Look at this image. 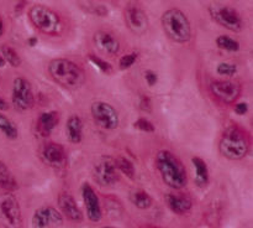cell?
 Here are the masks:
<instances>
[{"mask_svg": "<svg viewBox=\"0 0 253 228\" xmlns=\"http://www.w3.org/2000/svg\"><path fill=\"white\" fill-rule=\"evenodd\" d=\"M19 185H17L16 178L12 176L11 171L9 170L5 163L0 161V188L4 192H14L17 190Z\"/></svg>", "mask_w": 253, "mask_h": 228, "instance_id": "23", "label": "cell"}, {"mask_svg": "<svg viewBox=\"0 0 253 228\" xmlns=\"http://www.w3.org/2000/svg\"><path fill=\"white\" fill-rule=\"evenodd\" d=\"M143 76H145V79L146 82H147L148 86L153 87L158 82L157 73H156L155 71H152V69H146V71L143 72Z\"/></svg>", "mask_w": 253, "mask_h": 228, "instance_id": "32", "label": "cell"}, {"mask_svg": "<svg viewBox=\"0 0 253 228\" xmlns=\"http://www.w3.org/2000/svg\"><path fill=\"white\" fill-rule=\"evenodd\" d=\"M90 114L96 125L105 130H115L120 124L119 112L108 102H93L90 106Z\"/></svg>", "mask_w": 253, "mask_h": 228, "instance_id": "7", "label": "cell"}, {"mask_svg": "<svg viewBox=\"0 0 253 228\" xmlns=\"http://www.w3.org/2000/svg\"><path fill=\"white\" fill-rule=\"evenodd\" d=\"M29 19L40 32L48 36H58L63 30L59 15L46 5H32L29 10Z\"/></svg>", "mask_w": 253, "mask_h": 228, "instance_id": "5", "label": "cell"}, {"mask_svg": "<svg viewBox=\"0 0 253 228\" xmlns=\"http://www.w3.org/2000/svg\"><path fill=\"white\" fill-rule=\"evenodd\" d=\"M250 140L245 131L237 126H230L222 133L219 151L227 160H242L250 151Z\"/></svg>", "mask_w": 253, "mask_h": 228, "instance_id": "4", "label": "cell"}, {"mask_svg": "<svg viewBox=\"0 0 253 228\" xmlns=\"http://www.w3.org/2000/svg\"><path fill=\"white\" fill-rule=\"evenodd\" d=\"M66 135L72 144H79L83 140V120L78 114H72L67 119Z\"/></svg>", "mask_w": 253, "mask_h": 228, "instance_id": "20", "label": "cell"}, {"mask_svg": "<svg viewBox=\"0 0 253 228\" xmlns=\"http://www.w3.org/2000/svg\"><path fill=\"white\" fill-rule=\"evenodd\" d=\"M116 166H118L119 172H123L130 180H133L136 176V169L135 165L132 164V161L128 160L126 156H119L115 159Z\"/></svg>", "mask_w": 253, "mask_h": 228, "instance_id": "25", "label": "cell"}, {"mask_svg": "<svg viewBox=\"0 0 253 228\" xmlns=\"http://www.w3.org/2000/svg\"><path fill=\"white\" fill-rule=\"evenodd\" d=\"M138 104H140V109L143 112H151V109H152V102H151V98L148 96H145V94L140 97Z\"/></svg>", "mask_w": 253, "mask_h": 228, "instance_id": "33", "label": "cell"}, {"mask_svg": "<svg viewBox=\"0 0 253 228\" xmlns=\"http://www.w3.org/2000/svg\"><path fill=\"white\" fill-rule=\"evenodd\" d=\"M103 228H116V227H113V226H105V227H103Z\"/></svg>", "mask_w": 253, "mask_h": 228, "instance_id": "39", "label": "cell"}, {"mask_svg": "<svg viewBox=\"0 0 253 228\" xmlns=\"http://www.w3.org/2000/svg\"><path fill=\"white\" fill-rule=\"evenodd\" d=\"M124 19H125L126 26L128 27L132 34L145 35L148 30V17L146 11L136 4H130L126 6L124 11Z\"/></svg>", "mask_w": 253, "mask_h": 228, "instance_id": "11", "label": "cell"}, {"mask_svg": "<svg viewBox=\"0 0 253 228\" xmlns=\"http://www.w3.org/2000/svg\"><path fill=\"white\" fill-rule=\"evenodd\" d=\"M128 198H130V202L138 210H148L153 205V198L151 197L150 193L146 192L145 190H141V188L131 191Z\"/></svg>", "mask_w": 253, "mask_h": 228, "instance_id": "22", "label": "cell"}, {"mask_svg": "<svg viewBox=\"0 0 253 228\" xmlns=\"http://www.w3.org/2000/svg\"><path fill=\"white\" fill-rule=\"evenodd\" d=\"M210 91L221 103L232 104L241 94V86L234 81H214L210 83Z\"/></svg>", "mask_w": 253, "mask_h": 228, "instance_id": "13", "label": "cell"}, {"mask_svg": "<svg viewBox=\"0 0 253 228\" xmlns=\"http://www.w3.org/2000/svg\"><path fill=\"white\" fill-rule=\"evenodd\" d=\"M49 77L67 89H77L83 86L85 81V74L83 69L76 63L67 58L52 59L47 67Z\"/></svg>", "mask_w": 253, "mask_h": 228, "instance_id": "2", "label": "cell"}, {"mask_svg": "<svg viewBox=\"0 0 253 228\" xmlns=\"http://www.w3.org/2000/svg\"><path fill=\"white\" fill-rule=\"evenodd\" d=\"M11 102L19 112H26L34 106L35 97L31 83L24 77H16L12 82Z\"/></svg>", "mask_w": 253, "mask_h": 228, "instance_id": "9", "label": "cell"}, {"mask_svg": "<svg viewBox=\"0 0 253 228\" xmlns=\"http://www.w3.org/2000/svg\"><path fill=\"white\" fill-rule=\"evenodd\" d=\"M81 190L84 207H85V215L88 220L94 223L100 222L101 218H103V210H101L100 200H99L95 190L88 182H84L82 185Z\"/></svg>", "mask_w": 253, "mask_h": 228, "instance_id": "12", "label": "cell"}, {"mask_svg": "<svg viewBox=\"0 0 253 228\" xmlns=\"http://www.w3.org/2000/svg\"><path fill=\"white\" fill-rule=\"evenodd\" d=\"M166 203H167L168 208L178 216L185 215L193 207L192 198L184 193H167Z\"/></svg>", "mask_w": 253, "mask_h": 228, "instance_id": "18", "label": "cell"}, {"mask_svg": "<svg viewBox=\"0 0 253 228\" xmlns=\"http://www.w3.org/2000/svg\"><path fill=\"white\" fill-rule=\"evenodd\" d=\"M59 123V114L56 111L43 112L39 115L36 121V130L42 138L49 136L52 131L56 129V126Z\"/></svg>", "mask_w": 253, "mask_h": 228, "instance_id": "19", "label": "cell"}, {"mask_svg": "<svg viewBox=\"0 0 253 228\" xmlns=\"http://www.w3.org/2000/svg\"><path fill=\"white\" fill-rule=\"evenodd\" d=\"M31 223L34 228L58 227L63 225V216L52 206H42L35 211Z\"/></svg>", "mask_w": 253, "mask_h": 228, "instance_id": "14", "label": "cell"}, {"mask_svg": "<svg viewBox=\"0 0 253 228\" xmlns=\"http://www.w3.org/2000/svg\"><path fill=\"white\" fill-rule=\"evenodd\" d=\"M94 45L106 56H115L120 51V41L114 34L104 30H99L93 36Z\"/></svg>", "mask_w": 253, "mask_h": 228, "instance_id": "16", "label": "cell"}, {"mask_svg": "<svg viewBox=\"0 0 253 228\" xmlns=\"http://www.w3.org/2000/svg\"><path fill=\"white\" fill-rule=\"evenodd\" d=\"M5 63H6V62H5V59L2 58V56L0 55V67H4Z\"/></svg>", "mask_w": 253, "mask_h": 228, "instance_id": "37", "label": "cell"}, {"mask_svg": "<svg viewBox=\"0 0 253 228\" xmlns=\"http://www.w3.org/2000/svg\"><path fill=\"white\" fill-rule=\"evenodd\" d=\"M237 66L231 62H220L216 66V73L224 77H232L237 73Z\"/></svg>", "mask_w": 253, "mask_h": 228, "instance_id": "29", "label": "cell"}, {"mask_svg": "<svg viewBox=\"0 0 253 228\" xmlns=\"http://www.w3.org/2000/svg\"><path fill=\"white\" fill-rule=\"evenodd\" d=\"M88 59L90 61V63H93L94 66L99 69V71L104 72V73L106 74L113 72V66H111L108 61L101 58V57L96 56V55H93V54H88Z\"/></svg>", "mask_w": 253, "mask_h": 228, "instance_id": "28", "label": "cell"}, {"mask_svg": "<svg viewBox=\"0 0 253 228\" xmlns=\"http://www.w3.org/2000/svg\"><path fill=\"white\" fill-rule=\"evenodd\" d=\"M0 51H1L2 58L5 59V62L10 64L12 67H19L21 64V58H20L19 54L15 51L12 47H10L9 45H2L0 47Z\"/></svg>", "mask_w": 253, "mask_h": 228, "instance_id": "27", "label": "cell"}, {"mask_svg": "<svg viewBox=\"0 0 253 228\" xmlns=\"http://www.w3.org/2000/svg\"><path fill=\"white\" fill-rule=\"evenodd\" d=\"M2 32H4V26H2V22L0 21V37H1Z\"/></svg>", "mask_w": 253, "mask_h": 228, "instance_id": "38", "label": "cell"}, {"mask_svg": "<svg viewBox=\"0 0 253 228\" xmlns=\"http://www.w3.org/2000/svg\"><path fill=\"white\" fill-rule=\"evenodd\" d=\"M7 108H9L7 103L1 98V97H0V111H6Z\"/></svg>", "mask_w": 253, "mask_h": 228, "instance_id": "36", "label": "cell"}, {"mask_svg": "<svg viewBox=\"0 0 253 228\" xmlns=\"http://www.w3.org/2000/svg\"><path fill=\"white\" fill-rule=\"evenodd\" d=\"M234 111L237 115H245L249 112V104L246 102H239V103L235 104Z\"/></svg>", "mask_w": 253, "mask_h": 228, "instance_id": "34", "label": "cell"}, {"mask_svg": "<svg viewBox=\"0 0 253 228\" xmlns=\"http://www.w3.org/2000/svg\"><path fill=\"white\" fill-rule=\"evenodd\" d=\"M133 126L136 129H138L140 131H143V133H153L156 130L155 124L151 120H148L147 118H138L137 120L133 123Z\"/></svg>", "mask_w": 253, "mask_h": 228, "instance_id": "30", "label": "cell"}, {"mask_svg": "<svg viewBox=\"0 0 253 228\" xmlns=\"http://www.w3.org/2000/svg\"><path fill=\"white\" fill-rule=\"evenodd\" d=\"M156 168L161 178L168 187L173 190H182L188 183V175L182 161L172 153L163 149L156 154Z\"/></svg>", "mask_w": 253, "mask_h": 228, "instance_id": "1", "label": "cell"}, {"mask_svg": "<svg viewBox=\"0 0 253 228\" xmlns=\"http://www.w3.org/2000/svg\"><path fill=\"white\" fill-rule=\"evenodd\" d=\"M57 203L61 210L62 216H66L72 222H82L84 218L83 212L81 211L79 206L77 205L76 200L68 192H61L57 197Z\"/></svg>", "mask_w": 253, "mask_h": 228, "instance_id": "17", "label": "cell"}, {"mask_svg": "<svg viewBox=\"0 0 253 228\" xmlns=\"http://www.w3.org/2000/svg\"><path fill=\"white\" fill-rule=\"evenodd\" d=\"M161 25L168 39L177 44H185L192 39V25L182 10H166L161 17Z\"/></svg>", "mask_w": 253, "mask_h": 228, "instance_id": "3", "label": "cell"}, {"mask_svg": "<svg viewBox=\"0 0 253 228\" xmlns=\"http://www.w3.org/2000/svg\"><path fill=\"white\" fill-rule=\"evenodd\" d=\"M42 160L53 169H63L67 165V151L58 143H47L41 151Z\"/></svg>", "mask_w": 253, "mask_h": 228, "instance_id": "15", "label": "cell"}, {"mask_svg": "<svg viewBox=\"0 0 253 228\" xmlns=\"http://www.w3.org/2000/svg\"><path fill=\"white\" fill-rule=\"evenodd\" d=\"M0 223L5 228H21V208L12 192H4L0 195Z\"/></svg>", "mask_w": 253, "mask_h": 228, "instance_id": "6", "label": "cell"}, {"mask_svg": "<svg viewBox=\"0 0 253 228\" xmlns=\"http://www.w3.org/2000/svg\"><path fill=\"white\" fill-rule=\"evenodd\" d=\"M93 177L98 185L110 187L119 181V170L113 156L103 155L94 164Z\"/></svg>", "mask_w": 253, "mask_h": 228, "instance_id": "8", "label": "cell"}, {"mask_svg": "<svg viewBox=\"0 0 253 228\" xmlns=\"http://www.w3.org/2000/svg\"><path fill=\"white\" fill-rule=\"evenodd\" d=\"M0 131L10 140H15L19 136V129L14 121L4 114H0Z\"/></svg>", "mask_w": 253, "mask_h": 228, "instance_id": "24", "label": "cell"}, {"mask_svg": "<svg viewBox=\"0 0 253 228\" xmlns=\"http://www.w3.org/2000/svg\"><path fill=\"white\" fill-rule=\"evenodd\" d=\"M217 47L221 50H225V51L229 52H237L240 50V42L237 40L232 39V37L226 36V35H220V36L216 37L215 40Z\"/></svg>", "mask_w": 253, "mask_h": 228, "instance_id": "26", "label": "cell"}, {"mask_svg": "<svg viewBox=\"0 0 253 228\" xmlns=\"http://www.w3.org/2000/svg\"><path fill=\"white\" fill-rule=\"evenodd\" d=\"M137 57L138 55L136 54V52H131V54H127L125 55V56H123L120 58V61H119L120 68L121 69L131 68V67L136 63V61H137Z\"/></svg>", "mask_w": 253, "mask_h": 228, "instance_id": "31", "label": "cell"}, {"mask_svg": "<svg viewBox=\"0 0 253 228\" xmlns=\"http://www.w3.org/2000/svg\"><path fill=\"white\" fill-rule=\"evenodd\" d=\"M37 42H39V39H37L36 36H31V37H29V40H27V44H29V46H31V47L36 46Z\"/></svg>", "mask_w": 253, "mask_h": 228, "instance_id": "35", "label": "cell"}, {"mask_svg": "<svg viewBox=\"0 0 253 228\" xmlns=\"http://www.w3.org/2000/svg\"><path fill=\"white\" fill-rule=\"evenodd\" d=\"M192 164L194 166V181L195 185L200 188H204L209 185L210 182V173L209 168H208L207 163L200 156H193Z\"/></svg>", "mask_w": 253, "mask_h": 228, "instance_id": "21", "label": "cell"}, {"mask_svg": "<svg viewBox=\"0 0 253 228\" xmlns=\"http://www.w3.org/2000/svg\"><path fill=\"white\" fill-rule=\"evenodd\" d=\"M211 17L230 31H241L244 29V20L240 16L239 12L231 6H215L210 9Z\"/></svg>", "mask_w": 253, "mask_h": 228, "instance_id": "10", "label": "cell"}]
</instances>
